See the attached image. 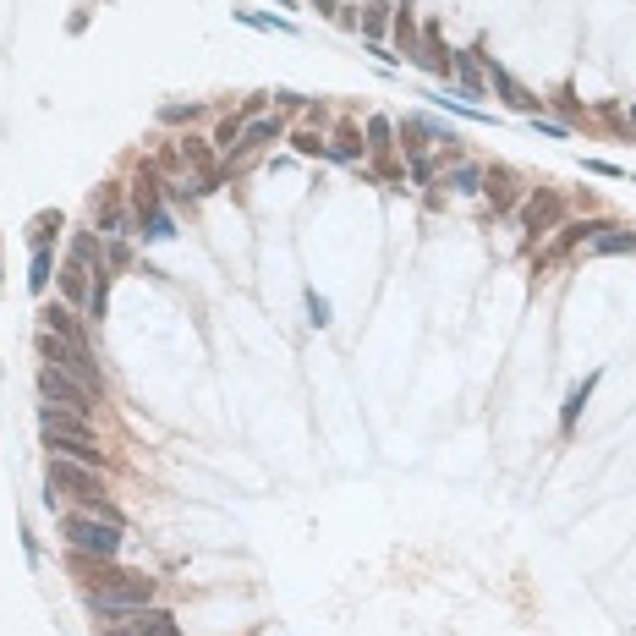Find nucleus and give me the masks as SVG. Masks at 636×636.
Here are the masks:
<instances>
[{"label": "nucleus", "instance_id": "f257e3e1", "mask_svg": "<svg viewBox=\"0 0 636 636\" xmlns=\"http://www.w3.org/2000/svg\"><path fill=\"white\" fill-rule=\"evenodd\" d=\"M148 598H154V581H148V576H105V581L88 592V609L105 615V620H116V615H127V609H148Z\"/></svg>", "mask_w": 636, "mask_h": 636}, {"label": "nucleus", "instance_id": "f03ea898", "mask_svg": "<svg viewBox=\"0 0 636 636\" xmlns=\"http://www.w3.org/2000/svg\"><path fill=\"white\" fill-rule=\"evenodd\" d=\"M66 538L82 554H99V560H116V549H121V527H116V521H99V516H71Z\"/></svg>", "mask_w": 636, "mask_h": 636}, {"label": "nucleus", "instance_id": "7ed1b4c3", "mask_svg": "<svg viewBox=\"0 0 636 636\" xmlns=\"http://www.w3.org/2000/svg\"><path fill=\"white\" fill-rule=\"evenodd\" d=\"M39 356L50 362V367H61V373H71L77 384H88V390H99V362L88 352H77V346H66V340H55L50 329L39 335Z\"/></svg>", "mask_w": 636, "mask_h": 636}, {"label": "nucleus", "instance_id": "20e7f679", "mask_svg": "<svg viewBox=\"0 0 636 636\" xmlns=\"http://www.w3.org/2000/svg\"><path fill=\"white\" fill-rule=\"evenodd\" d=\"M39 390H44L50 401H61L66 412H77V417H88V412H93V406H88V384H77L71 373H61V367H50V362L39 367Z\"/></svg>", "mask_w": 636, "mask_h": 636}, {"label": "nucleus", "instance_id": "39448f33", "mask_svg": "<svg viewBox=\"0 0 636 636\" xmlns=\"http://www.w3.org/2000/svg\"><path fill=\"white\" fill-rule=\"evenodd\" d=\"M105 636H181V631L165 609H127V615H116V626Z\"/></svg>", "mask_w": 636, "mask_h": 636}, {"label": "nucleus", "instance_id": "423d86ee", "mask_svg": "<svg viewBox=\"0 0 636 636\" xmlns=\"http://www.w3.org/2000/svg\"><path fill=\"white\" fill-rule=\"evenodd\" d=\"M489 71H494V88L510 99V105H516V110H538V99H532V93H527V88H521V82H516L505 66H489Z\"/></svg>", "mask_w": 636, "mask_h": 636}, {"label": "nucleus", "instance_id": "0eeeda50", "mask_svg": "<svg viewBox=\"0 0 636 636\" xmlns=\"http://www.w3.org/2000/svg\"><path fill=\"white\" fill-rule=\"evenodd\" d=\"M269 138H280V121H269V116H264V121H253V127H242V138H236V148H242V154H253V148H264Z\"/></svg>", "mask_w": 636, "mask_h": 636}, {"label": "nucleus", "instance_id": "6e6552de", "mask_svg": "<svg viewBox=\"0 0 636 636\" xmlns=\"http://www.w3.org/2000/svg\"><path fill=\"white\" fill-rule=\"evenodd\" d=\"M554 214H560V198H554V192H538V198L527 203V225H532V230H543Z\"/></svg>", "mask_w": 636, "mask_h": 636}, {"label": "nucleus", "instance_id": "1a4fd4ad", "mask_svg": "<svg viewBox=\"0 0 636 636\" xmlns=\"http://www.w3.org/2000/svg\"><path fill=\"white\" fill-rule=\"evenodd\" d=\"M587 247H592V253H636V230H609V236H592Z\"/></svg>", "mask_w": 636, "mask_h": 636}, {"label": "nucleus", "instance_id": "9d476101", "mask_svg": "<svg viewBox=\"0 0 636 636\" xmlns=\"http://www.w3.org/2000/svg\"><path fill=\"white\" fill-rule=\"evenodd\" d=\"M181 159H187V165H198V170H209V154H203V143H181Z\"/></svg>", "mask_w": 636, "mask_h": 636}, {"label": "nucleus", "instance_id": "9b49d317", "mask_svg": "<svg viewBox=\"0 0 636 636\" xmlns=\"http://www.w3.org/2000/svg\"><path fill=\"white\" fill-rule=\"evenodd\" d=\"M44 280H50V253L39 247V253H33V291H44Z\"/></svg>", "mask_w": 636, "mask_h": 636}, {"label": "nucleus", "instance_id": "f8f14e48", "mask_svg": "<svg viewBox=\"0 0 636 636\" xmlns=\"http://www.w3.org/2000/svg\"><path fill=\"white\" fill-rule=\"evenodd\" d=\"M450 181H455L461 192H478V170H472V165H455V176H450Z\"/></svg>", "mask_w": 636, "mask_h": 636}, {"label": "nucleus", "instance_id": "ddd939ff", "mask_svg": "<svg viewBox=\"0 0 636 636\" xmlns=\"http://www.w3.org/2000/svg\"><path fill=\"white\" fill-rule=\"evenodd\" d=\"M587 395H592V379H587V384H581V390H576V395H570V406H565V423H576V412H581V406H587Z\"/></svg>", "mask_w": 636, "mask_h": 636}, {"label": "nucleus", "instance_id": "4468645a", "mask_svg": "<svg viewBox=\"0 0 636 636\" xmlns=\"http://www.w3.org/2000/svg\"><path fill=\"white\" fill-rule=\"evenodd\" d=\"M307 313H313V324H329V302L324 296H307Z\"/></svg>", "mask_w": 636, "mask_h": 636}]
</instances>
